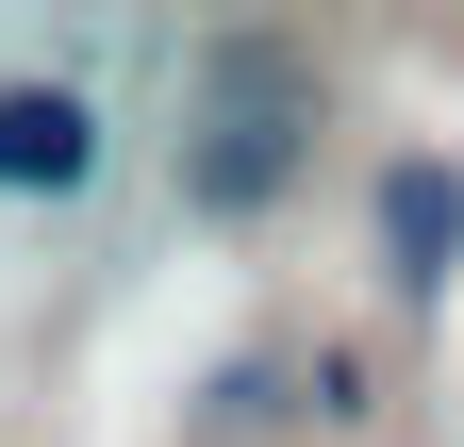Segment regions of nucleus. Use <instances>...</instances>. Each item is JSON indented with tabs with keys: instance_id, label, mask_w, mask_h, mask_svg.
<instances>
[{
	"instance_id": "f257e3e1",
	"label": "nucleus",
	"mask_w": 464,
	"mask_h": 447,
	"mask_svg": "<svg viewBox=\"0 0 464 447\" xmlns=\"http://www.w3.org/2000/svg\"><path fill=\"white\" fill-rule=\"evenodd\" d=\"M315 149H332V67L282 17H232L199 33V67H183V133H166V183H183L199 233H266L282 199L315 183Z\"/></svg>"
},
{
	"instance_id": "f03ea898",
	"label": "nucleus",
	"mask_w": 464,
	"mask_h": 447,
	"mask_svg": "<svg viewBox=\"0 0 464 447\" xmlns=\"http://www.w3.org/2000/svg\"><path fill=\"white\" fill-rule=\"evenodd\" d=\"M365 249H382V299L398 315H448V282H464V149H382Z\"/></svg>"
},
{
	"instance_id": "7ed1b4c3",
	"label": "nucleus",
	"mask_w": 464,
	"mask_h": 447,
	"mask_svg": "<svg viewBox=\"0 0 464 447\" xmlns=\"http://www.w3.org/2000/svg\"><path fill=\"white\" fill-rule=\"evenodd\" d=\"M100 166H116V117H100L83 83H50V67L0 83V199H34V215H50V199H83Z\"/></svg>"
}]
</instances>
